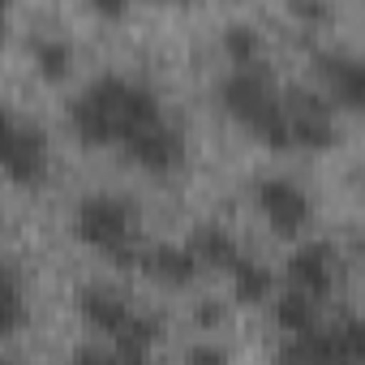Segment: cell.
Here are the masks:
<instances>
[{"label":"cell","instance_id":"obj_1","mask_svg":"<svg viewBox=\"0 0 365 365\" xmlns=\"http://www.w3.org/2000/svg\"><path fill=\"white\" fill-rule=\"evenodd\" d=\"M163 116H168L163 99L146 82L125 73H99L69 103L73 133L86 146H129L138 133H146Z\"/></svg>","mask_w":365,"mask_h":365},{"label":"cell","instance_id":"obj_2","mask_svg":"<svg viewBox=\"0 0 365 365\" xmlns=\"http://www.w3.org/2000/svg\"><path fill=\"white\" fill-rule=\"evenodd\" d=\"M220 99L224 108L267 146L275 150H288V120H284V91L271 73L267 61H254V65H241L232 69L224 82H220Z\"/></svg>","mask_w":365,"mask_h":365},{"label":"cell","instance_id":"obj_3","mask_svg":"<svg viewBox=\"0 0 365 365\" xmlns=\"http://www.w3.org/2000/svg\"><path fill=\"white\" fill-rule=\"evenodd\" d=\"M73 232L82 245L108 254L116 267H138L142 254V207L129 194H86L73 207Z\"/></svg>","mask_w":365,"mask_h":365},{"label":"cell","instance_id":"obj_4","mask_svg":"<svg viewBox=\"0 0 365 365\" xmlns=\"http://www.w3.org/2000/svg\"><path fill=\"white\" fill-rule=\"evenodd\" d=\"M365 361V331L356 318H339L331 327H314L279 344L275 365H361Z\"/></svg>","mask_w":365,"mask_h":365},{"label":"cell","instance_id":"obj_5","mask_svg":"<svg viewBox=\"0 0 365 365\" xmlns=\"http://www.w3.org/2000/svg\"><path fill=\"white\" fill-rule=\"evenodd\" d=\"M0 172L18 185H39L48 176V138L39 125L22 120L0 103Z\"/></svg>","mask_w":365,"mask_h":365},{"label":"cell","instance_id":"obj_6","mask_svg":"<svg viewBox=\"0 0 365 365\" xmlns=\"http://www.w3.org/2000/svg\"><path fill=\"white\" fill-rule=\"evenodd\" d=\"M284 120L292 146H331L335 142V103L318 91H284Z\"/></svg>","mask_w":365,"mask_h":365},{"label":"cell","instance_id":"obj_7","mask_svg":"<svg viewBox=\"0 0 365 365\" xmlns=\"http://www.w3.org/2000/svg\"><path fill=\"white\" fill-rule=\"evenodd\" d=\"M254 202L262 211V220L279 232V237H301L309 228V194L297 185V180H284V176H271V180H258L254 190Z\"/></svg>","mask_w":365,"mask_h":365},{"label":"cell","instance_id":"obj_8","mask_svg":"<svg viewBox=\"0 0 365 365\" xmlns=\"http://www.w3.org/2000/svg\"><path fill=\"white\" fill-rule=\"evenodd\" d=\"M284 275H288L292 292H305L309 301H322L339 284V254L331 245H322V241H309V245H301V250L288 254Z\"/></svg>","mask_w":365,"mask_h":365},{"label":"cell","instance_id":"obj_9","mask_svg":"<svg viewBox=\"0 0 365 365\" xmlns=\"http://www.w3.org/2000/svg\"><path fill=\"white\" fill-rule=\"evenodd\" d=\"M318 73L327 82V99L339 108H361L365 99V65L352 52H318Z\"/></svg>","mask_w":365,"mask_h":365},{"label":"cell","instance_id":"obj_10","mask_svg":"<svg viewBox=\"0 0 365 365\" xmlns=\"http://www.w3.org/2000/svg\"><path fill=\"white\" fill-rule=\"evenodd\" d=\"M129 159H138L142 168L150 172H172L180 159H185V138H180V129L172 125V116H163L159 125H150L146 133H138L129 146H125Z\"/></svg>","mask_w":365,"mask_h":365},{"label":"cell","instance_id":"obj_11","mask_svg":"<svg viewBox=\"0 0 365 365\" xmlns=\"http://www.w3.org/2000/svg\"><path fill=\"white\" fill-rule=\"evenodd\" d=\"M138 271L163 288H185L194 275H198V262L185 245H176V241H155V245H142L138 254Z\"/></svg>","mask_w":365,"mask_h":365},{"label":"cell","instance_id":"obj_12","mask_svg":"<svg viewBox=\"0 0 365 365\" xmlns=\"http://www.w3.org/2000/svg\"><path fill=\"white\" fill-rule=\"evenodd\" d=\"M78 314H82L86 327H95L99 335L116 339V335L129 327V318H133L138 309H133L120 292H112V288H82V292H78Z\"/></svg>","mask_w":365,"mask_h":365},{"label":"cell","instance_id":"obj_13","mask_svg":"<svg viewBox=\"0 0 365 365\" xmlns=\"http://www.w3.org/2000/svg\"><path fill=\"white\" fill-rule=\"evenodd\" d=\"M180 245L194 254V262H198V267H215V271H232V262L241 258V250H237L232 232H228V228H220V224H202V228H194Z\"/></svg>","mask_w":365,"mask_h":365},{"label":"cell","instance_id":"obj_14","mask_svg":"<svg viewBox=\"0 0 365 365\" xmlns=\"http://www.w3.org/2000/svg\"><path fill=\"white\" fill-rule=\"evenodd\" d=\"M228 279H232V297H237L241 305H262V301L271 297V288H275L271 267H267V262H254V258H245V254L232 262Z\"/></svg>","mask_w":365,"mask_h":365},{"label":"cell","instance_id":"obj_15","mask_svg":"<svg viewBox=\"0 0 365 365\" xmlns=\"http://www.w3.org/2000/svg\"><path fill=\"white\" fill-rule=\"evenodd\" d=\"M26 322V297H22V275L9 258H0V339L14 335Z\"/></svg>","mask_w":365,"mask_h":365},{"label":"cell","instance_id":"obj_16","mask_svg":"<svg viewBox=\"0 0 365 365\" xmlns=\"http://www.w3.org/2000/svg\"><path fill=\"white\" fill-rule=\"evenodd\" d=\"M275 322H279V331H284L288 339H292V335H305V331L318 327V301H309L305 292L284 288V292L275 297Z\"/></svg>","mask_w":365,"mask_h":365},{"label":"cell","instance_id":"obj_17","mask_svg":"<svg viewBox=\"0 0 365 365\" xmlns=\"http://www.w3.org/2000/svg\"><path fill=\"white\" fill-rule=\"evenodd\" d=\"M31 52H35L39 73L52 78V82L65 78L69 65H73V48H69V39H61V35H35V39H31Z\"/></svg>","mask_w":365,"mask_h":365},{"label":"cell","instance_id":"obj_18","mask_svg":"<svg viewBox=\"0 0 365 365\" xmlns=\"http://www.w3.org/2000/svg\"><path fill=\"white\" fill-rule=\"evenodd\" d=\"M224 52H228L232 69L262 61V56H258V52H262V43H258V31H254L250 22H228V26H224Z\"/></svg>","mask_w":365,"mask_h":365},{"label":"cell","instance_id":"obj_19","mask_svg":"<svg viewBox=\"0 0 365 365\" xmlns=\"http://www.w3.org/2000/svg\"><path fill=\"white\" fill-rule=\"evenodd\" d=\"M65 365H146V356L138 352H120V348H99V344H82L69 352Z\"/></svg>","mask_w":365,"mask_h":365},{"label":"cell","instance_id":"obj_20","mask_svg":"<svg viewBox=\"0 0 365 365\" xmlns=\"http://www.w3.org/2000/svg\"><path fill=\"white\" fill-rule=\"evenodd\" d=\"M185 365H232V356L220 344H194L185 352Z\"/></svg>","mask_w":365,"mask_h":365},{"label":"cell","instance_id":"obj_21","mask_svg":"<svg viewBox=\"0 0 365 365\" xmlns=\"http://www.w3.org/2000/svg\"><path fill=\"white\" fill-rule=\"evenodd\" d=\"M220 314H224V305H220V301H202V314H198V318H202V322H215Z\"/></svg>","mask_w":365,"mask_h":365},{"label":"cell","instance_id":"obj_22","mask_svg":"<svg viewBox=\"0 0 365 365\" xmlns=\"http://www.w3.org/2000/svg\"><path fill=\"white\" fill-rule=\"evenodd\" d=\"M292 14H301V18H322L327 5H292Z\"/></svg>","mask_w":365,"mask_h":365},{"label":"cell","instance_id":"obj_23","mask_svg":"<svg viewBox=\"0 0 365 365\" xmlns=\"http://www.w3.org/2000/svg\"><path fill=\"white\" fill-rule=\"evenodd\" d=\"M95 9H99V14H112V18H116V14H125V5H112V0H99Z\"/></svg>","mask_w":365,"mask_h":365},{"label":"cell","instance_id":"obj_24","mask_svg":"<svg viewBox=\"0 0 365 365\" xmlns=\"http://www.w3.org/2000/svg\"><path fill=\"white\" fill-rule=\"evenodd\" d=\"M5 35H9V9L0 5V39H5Z\"/></svg>","mask_w":365,"mask_h":365},{"label":"cell","instance_id":"obj_25","mask_svg":"<svg viewBox=\"0 0 365 365\" xmlns=\"http://www.w3.org/2000/svg\"><path fill=\"white\" fill-rule=\"evenodd\" d=\"M0 365H14V356H5V352H0Z\"/></svg>","mask_w":365,"mask_h":365}]
</instances>
